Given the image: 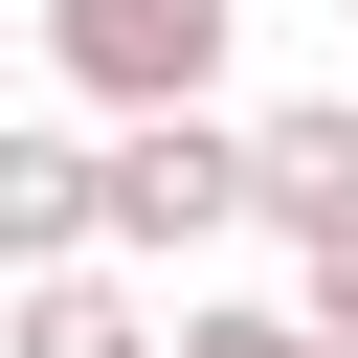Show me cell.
<instances>
[{
  "mask_svg": "<svg viewBox=\"0 0 358 358\" xmlns=\"http://www.w3.org/2000/svg\"><path fill=\"white\" fill-rule=\"evenodd\" d=\"M246 224V112H112L90 134V246L112 268H179Z\"/></svg>",
  "mask_w": 358,
  "mask_h": 358,
  "instance_id": "2",
  "label": "cell"
},
{
  "mask_svg": "<svg viewBox=\"0 0 358 358\" xmlns=\"http://www.w3.org/2000/svg\"><path fill=\"white\" fill-rule=\"evenodd\" d=\"M291 336H313V358H358V246H291Z\"/></svg>",
  "mask_w": 358,
  "mask_h": 358,
  "instance_id": "7",
  "label": "cell"
},
{
  "mask_svg": "<svg viewBox=\"0 0 358 358\" xmlns=\"http://www.w3.org/2000/svg\"><path fill=\"white\" fill-rule=\"evenodd\" d=\"M0 358H157V291L90 246V268H22L0 291Z\"/></svg>",
  "mask_w": 358,
  "mask_h": 358,
  "instance_id": "5",
  "label": "cell"
},
{
  "mask_svg": "<svg viewBox=\"0 0 358 358\" xmlns=\"http://www.w3.org/2000/svg\"><path fill=\"white\" fill-rule=\"evenodd\" d=\"M22 268H90V134L67 112H0V291Z\"/></svg>",
  "mask_w": 358,
  "mask_h": 358,
  "instance_id": "4",
  "label": "cell"
},
{
  "mask_svg": "<svg viewBox=\"0 0 358 358\" xmlns=\"http://www.w3.org/2000/svg\"><path fill=\"white\" fill-rule=\"evenodd\" d=\"M224 45L246 0H22V67L112 134V112H224Z\"/></svg>",
  "mask_w": 358,
  "mask_h": 358,
  "instance_id": "1",
  "label": "cell"
},
{
  "mask_svg": "<svg viewBox=\"0 0 358 358\" xmlns=\"http://www.w3.org/2000/svg\"><path fill=\"white\" fill-rule=\"evenodd\" d=\"M246 224H268V246H358V90L246 112Z\"/></svg>",
  "mask_w": 358,
  "mask_h": 358,
  "instance_id": "3",
  "label": "cell"
},
{
  "mask_svg": "<svg viewBox=\"0 0 358 358\" xmlns=\"http://www.w3.org/2000/svg\"><path fill=\"white\" fill-rule=\"evenodd\" d=\"M157 358H313V336H291V291H179Z\"/></svg>",
  "mask_w": 358,
  "mask_h": 358,
  "instance_id": "6",
  "label": "cell"
},
{
  "mask_svg": "<svg viewBox=\"0 0 358 358\" xmlns=\"http://www.w3.org/2000/svg\"><path fill=\"white\" fill-rule=\"evenodd\" d=\"M0 112H22V22H0Z\"/></svg>",
  "mask_w": 358,
  "mask_h": 358,
  "instance_id": "8",
  "label": "cell"
}]
</instances>
